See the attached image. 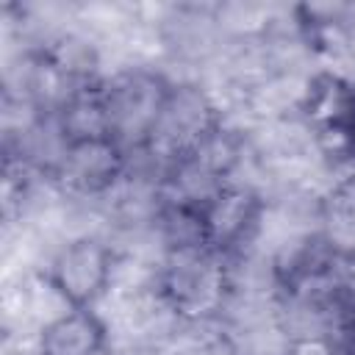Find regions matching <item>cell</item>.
Masks as SVG:
<instances>
[{
  "mask_svg": "<svg viewBox=\"0 0 355 355\" xmlns=\"http://www.w3.org/2000/svg\"><path fill=\"white\" fill-rule=\"evenodd\" d=\"M344 214H355V178H349L347 183L338 186L336 191V200H333Z\"/></svg>",
  "mask_w": 355,
  "mask_h": 355,
  "instance_id": "52a82bcc",
  "label": "cell"
},
{
  "mask_svg": "<svg viewBox=\"0 0 355 355\" xmlns=\"http://www.w3.org/2000/svg\"><path fill=\"white\" fill-rule=\"evenodd\" d=\"M67 189L78 194H103L128 172V150L114 136H92L64 141L50 169Z\"/></svg>",
  "mask_w": 355,
  "mask_h": 355,
  "instance_id": "277c9868",
  "label": "cell"
},
{
  "mask_svg": "<svg viewBox=\"0 0 355 355\" xmlns=\"http://www.w3.org/2000/svg\"><path fill=\"white\" fill-rule=\"evenodd\" d=\"M108 330L94 308H67L39 333V355H105Z\"/></svg>",
  "mask_w": 355,
  "mask_h": 355,
  "instance_id": "8992f818",
  "label": "cell"
},
{
  "mask_svg": "<svg viewBox=\"0 0 355 355\" xmlns=\"http://www.w3.org/2000/svg\"><path fill=\"white\" fill-rule=\"evenodd\" d=\"M227 288L222 252L211 247L172 250L161 275L164 300L183 316L200 319L222 308Z\"/></svg>",
  "mask_w": 355,
  "mask_h": 355,
  "instance_id": "7a4b0ae2",
  "label": "cell"
},
{
  "mask_svg": "<svg viewBox=\"0 0 355 355\" xmlns=\"http://www.w3.org/2000/svg\"><path fill=\"white\" fill-rule=\"evenodd\" d=\"M108 114V133L130 153L150 144L172 86L153 72H125L100 83Z\"/></svg>",
  "mask_w": 355,
  "mask_h": 355,
  "instance_id": "6da1fadb",
  "label": "cell"
},
{
  "mask_svg": "<svg viewBox=\"0 0 355 355\" xmlns=\"http://www.w3.org/2000/svg\"><path fill=\"white\" fill-rule=\"evenodd\" d=\"M200 216H202L208 247L225 255L233 247L244 244L258 227L261 200L255 191L244 186L225 183L200 205Z\"/></svg>",
  "mask_w": 355,
  "mask_h": 355,
  "instance_id": "5b68a950",
  "label": "cell"
},
{
  "mask_svg": "<svg viewBox=\"0 0 355 355\" xmlns=\"http://www.w3.org/2000/svg\"><path fill=\"white\" fill-rule=\"evenodd\" d=\"M338 125H344V128H347V133H349V139H352V144H355V86H352V97H349L347 119H344V122H338Z\"/></svg>",
  "mask_w": 355,
  "mask_h": 355,
  "instance_id": "ba28073f",
  "label": "cell"
},
{
  "mask_svg": "<svg viewBox=\"0 0 355 355\" xmlns=\"http://www.w3.org/2000/svg\"><path fill=\"white\" fill-rule=\"evenodd\" d=\"M114 275V250L94 236L64 244L47 266V286L67 308H94L108 291Z\"/></svg>",
  "mask_w": 355,
  "mask_h": 355,
  "instance_id": "3957f363",
  "label": "cell"
}]
</instances>
